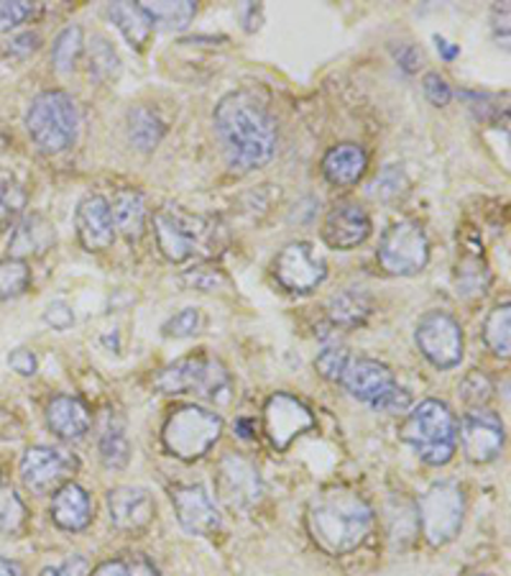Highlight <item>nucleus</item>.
I'll return each instance as SVG.
<instances>
[{
  "mask_svg": "<svg viewBox=\"0 0 511 576\" xmlns=\"http://www.w3.org/2000/svg\"><path fill=\"white\" fill-rule=\"evenodd\" d=\"M415 341L438 369H453L463 359V331L453 315L432 310L419 318Z\"/></svg>",
  "mask_w": 511,
  "mask_h": 576,
  "instance_id": "obj_10",
  "label": "nucleus"
},
{
  "mask_svg": "<svg viewBox=\"0 0 511 576\" xmlns=\"http://www.w3.org/2000/svg\"><path fill=\"white\" fill-rule=\"evenodd\" d=\"M216 487L220 503L231 510H251L264 495V482L258 469L241 453H228L220 459Z\"/></svg>",
  "mask_w": 511,
  "mask_h": 576,
  "instance_id": "obj_11",
  "label": "nucleus"
},
{
  "mask_svg": "<svg viewBox=\"0 0 511 576\" xmlns=\"http://www.w3.org/2000/svg\"><path fill=\"white\" fill-rule=\"evenodd\" d=\"M51 520L62 530H85L93 520V505H90L88 492L80 484H65L51 499Z\"/></svg>",
  "mask_w": 511,
  "mask_h": 576,
  "instance_id": "obj_23",
  "label": "nucleus"
},
{
  "mask_svg": "<svg viewBox=\"0 0 511 576\" xmlns=\"http://www.w3.org/2000/svg\"><path fill=\"white\" fill-rule=\"evenodd\" d=\"M90 70H93L101 80L118 78L120 72V59L116 55V49H113L105 39H101V36H97L93 47H90Z\"/></svg>",
  "mask_w": 511,
  "mask_h": 576,
  "instance_id": "obj_36",
  "label": "nucleus"
},
{
  "mask_svg": "<svg viewBox=\"0 0 511 576\" xmlns=\"http://www.w3.org/2000/svg\"><path fill=\"white\" fill-rule=\"evenodd\" d=\"M402 441H407L430 466H442L453 459L457 446V421L440 400H425L402 426Z\"/></svg>",
  "mask_w": 511,
  "mask_h": 576,
  "instance_id": "obj_4",
  "label": "nucleus"
},
{
  "mask_svg": "<svg viewBox=\"0 0 511 576\" xmlns=\"http://www.w3.org/2000/svg\"><path fill=\"white\" fill-rule=\"evenodd\" d=\"M101 459L108 469H124L131 459V446H128L124 423L113 418V415H108L101 436Z\"/></svg>",
  "mask_w": 511,
  "mask_h": 576,
  "instance_id": "obj_30",
  "label": "nucleus"
},
{
  "mask_svg": "<svg viewBox=\"0 0 511 576\" xmlns=\"http://www.w3.org/2000/svg\"><path fill=\"white\" fill-rule=\"evenodd\" d=\"M373 526V510L348 489H327L310 503L307 528L320 549L333 556L356 551Z\"/></svg>",
  "mask_w": 511,
  "mask_h": 576,
  "instance_id": "obj_2",
  "label": "nucleus"
},
{
  "mask_svg": "<svg viewBox=\"0 0 511 576\" xmlns=\"http://www.w3.org/2000/svg\"><path fill=\"white\" fill-rule=\"evenodd\" d=\"M9 364H11V369L19 371L21 377H34L36 367H39L34 352H28V348H16V352H11Z\"/></svg>",
  "mask_w": 511,
  "mask_h": 576,
  "instance_id": "obj_49",
  "label": "nucleus"
},
{
  "mask_svg": "<svg viewBox=\"0 0 511 576\" xmlns=\"http://www.w3.org/2000/svg\"><path fill=\"white\" fill-rule=\"evenodd\" d=\"M93 576H162L159 568L147 556H133L128 561H105L93 572Z\"/></svg>",
  "mask_w": 511,
  "mask_h": 576,
  "instance_id": "obj_35",
  "label": "nucleus"
},
{
  "mask_svg": "<svg viewBox=\"0 0 511 576\" xmlns=\"http://www.w3.org/2000/svg\"><path fill=\"white\" fill-rule=\"evenodd\" d=\"M461 443L465 457L473 464H488L499 457L503 449V426L501 418L491 411H471L461 423Z\"/></svg>",
  "mask_w": 511,
  "mask_h": 576,
  "instance_id": "obj_14",
  "label": "nucleus"
},
{
  "mask_svg": "<svg viewBox=\"0 0 511 576\" xmlns=\"http://www.w3.org/2000/svg\"><path fill=\"white\" fill-rule=\"evenodd\" d=\"M78 105L62 90L39 93L28 105L26 128L36 147L47 151V154H59V151L72 147L74 139H78Z\"/></svg>",
  "mask_w": 511,
  "mask_h": 576,
  "instance_id": "obj_5",
  "label": "nucleus"
},
{
  "mask_svg": "<svg viewBox=\"0 0 511 576\" xmlns=\"http://www.w3.org/2000/svg\"><path fill=\"white\" fill-rule=\"evenodd\" d=\"M340 384L361 403L373 405L394 388V375L386 364L373 359H350L340 375Z\"/></svg>",
  "mask_w": 511,
  "mask_h": 576,
  "instance_id": "obj_19",
  "label": "nucleus"
},
{
  "mask_svg": "<svg viewBox=\"0 0 511 576\" xmlns=\"http://www.w3.org/2000/svg\"><path fill=\"white\" fill-rule=\"evenodd\" d=\"M491 392H493L491 379H488L486 375H480V371H471V375L461 382V398L468 405L480 407L488 398H491Z\"/></svg>",
  "mask_w": 511,
  "mask_h": 576,
  "instance_id": "obj_40",
  "label": "nucleus"
},
{
  "mask_svg": "<svg viewBox=\"0 0 511 576\" xmlns=\"http://www.w3.org/2000/svg\"><path fill=\"white\" fill-rule=\"evenodd\" d=\"M82 51V28L80 26H67L62 34L57 36L55 47H51V62L59 72H70L74 62H78Z\"/></svg>",
  "mask_w": 511,
  "mask_h": 576,
  "instance_id": "obj_34",
  "label": "nucleus"
},
{
  "mask_svg": "<svg viewBox=\"0 0 511 576\" xmlns=\"http://www.w3.org/2000/svg\"><path fill=\"white\" fill-rule=\"evenodd\" d=\"M172 503L177 510L179 526L193 535H210L220 528V512L216 499L202 484H182L172 489Z\"/></svg>",
  "mask_w": 511,
  "mask_h": 576,
  "instance_id": "obj_16",
  "label": "nucleus"
},
{
  "mask_svg": "<svg viewBox=\"0 0 511 576\" xmlns=\"http://www.w3.org/2000/svg\"><path fill=\"white\" fill-rule=\"evenodd\" d=\"M182 279H185L189 287H195V290H202V292H212V290H218V287H228V277L218 267H193L185 272V277Z\"/></svg>",
  "mask_w": 511,
  "mask_h": 576,
  "instance_id": "obj_42",
  "label": "nucleus"
},
{
  "mask_svg": "<svg viewBox=\"0 0 511 576\" xmlns=\"http://www.w3.org/2000/svg\"><path fill=\"white\" fill-rule=\"evenodd\" d=\"M0 576H24V568L16 561L0 556Z\"/></svg>",
  "mask_w": 511,
  "mask_h": 576,
  "instance_id": "obj_52",
  "label": "nucleus"
},
{
  "mask_svg": "<svg viewBox=\"0 0 511 576\" xmlns=\"http://www.w3.org/2000/svg\"><path fill=\"white\" fill-rule=\"evenodd\" d=\"M484 338L496 356L507 359L511 352V308L509 302L493 308L484 323Z\"/></svg>",
  "mask_w": 511,
  "mask_h": 576,
  "instance_id": "obj_31",
  "label": "nucleus"
},
{
  "mask_svg": "<svg viewBox=\"0 0 511 576\" xmlns=\"http://www.w3.org/2000/svg\"><path fill=\"white\" fill-rule=\"evenodd\" d=\"M409 405H411L409 392L404 388H396V384L386 392L384 398H379L376 403H373V407H376V411H381V413H404Z\"/></svg>",
  "mask_w": 511,
  "mask_h": 576,
  "instance_id": "obj_46",
  "label": "nucleus"
},
{
  "mask_svg": "<svg viewBox=\"0 0 511 576\" xmlns=\"http://www.w3.org/2000/svg\"><path fill=\"white\" fill-rule=\"evenodd\" d=\"M422 85H425V95L430 97V103L432 105H448L450 103V85L445 80L440 78V74H425V80H422Z\"/></svg>",
  "mask_w": 511,
  "mask_h": 576,
  "instance_id": "obj_47",
  "label": "nucleus"
},
{
  "mask_svg": "<svg viewBox=\"0 0 511 576\" xmlns=\"http://www.w3.org/2000/svg\"><path fill=\"white\" fill-rule=\"evenodd\" d=\"M379 262L388 275L415 277L430 262V241L419 223L399 221L388 226L379 244Z\"/></svg>",
  "mask_w": 511,
  "mask_h": 576,
  "instance_id": "obj_9",
  "label": "nucleus"
},
{
  "mask_svg": "<svg viewBox=\"0 0 511 576\" xmlns=\"http://www.w3.org/2000/svg\"><path fill=\"white\" fill-rule=\"evenodd\" d=\"M154 237L166 260L182 264L193 256H216L225 246V229L216 218L187 214L179 206H164L154 216Z\"/></svg>",
  "mask_w": 511,
  "mask_h": 576,
  "instance_id": "obj_3",
  "label": "nucleus"
},
{
  "mask_svg": "<svg viewBox=\"0 0 511 576\" xmlns=\"http://www.w3.org/2000/svg\"><path fill=\"white\" fill-rule=\"evenodd\" d=\"M223 434V421L218 413L200 405H182L172 411L164 423V446L177 459L195 461L208 453Z\"/></svg>",
  "mask_w": 511,
  "mask_h": 576,
  "instance_id": "obj_6",
  "label": "nucleus"
},
{
  "mask_svg": "<svg viewBox=\"0 0 511 576\" xmlns=\"http://www.w3.org/2000/svg\"><path fill=\"white\" fill-rule=\"evenodd\" d=\"M26 522V507L13 489L0 492V530L3 533H16Z\"/></svg>",
  "mask_w": 511,
  "mask_h": 576,
  "instance_id": "obj_37",
  "label": "nucleus"
},
{
  "mask_svg": "<svg viewBox=\"0 0 511 576\" xmlns=\"http://www.w3.org/2000/svg\"><path fill=\"white\" fill-rule=\"evenodd\" d=\"M156 390L164 395H182V392H197L208 400H225L223 395L231 390V377L225 367L210 356H185L174 361L162 375L154 379Z\"/></svg>",
  "mask_w": 511,
  "mask_h": 576,
  "instance_id": "obj_7",
  "label": "nucleus"
},
{
  "mask_svg": "<svg viewBox=\"0 0 511 576\" xmlns=\"http://www.w3.org/2000/svg\"><path fill=\"white\" fill-rule=\"evenodd\" d=\"M113 223L116 229L124 233L128 244L141 241L143 231H147V203H143L141 193H136L133 187L118 189L116 198H113Z\"/></svg>",
  "mask_w": 511,
  "mask_h": 576,
  "instance_id": "obj_25",
  "label": "nucleus"
},
{
  "mask_svg": "<svg viewBox=\"0 0 511 576\" xmlns=\"http://www.w3.org/2000/svg\"><path fill=\"white\" fill-rule=\"evenodd\" d=\"M36 47H39V36L36 34H24V36H19V39L11 42L13 55H28V51H34Z\"/></svg>",
  "mask_w": 511,
  "mask_h": 576,
  "instance_id": "obj_51",
  "label": "nucleus"
},
{
  "mask_svg": "<svg viewBox=\"0 0 511 576\" xmlns=\"http://www.w3.org/2000/svg\"><path fill=\"white\" fill-rule=\"evenodd\" d=\"M365 166H369V154L358 143H338L323 159V172L327 182H333L338 187L356 185L365 174Z\"/></svg>",
  "mask_w": 511,
  "mask_h": 576,
  "instance_id": "obj_24",
  "label": "nucleus"
},
{
  "mask_svg": "<svg viewBox=\"0 0 511 576\" xmlns=\"http://www.w3.org/2000/svg\"><path fill=\"white\" fill-rule=\"evenodd\" d=\"M151 21L166 32H182L195 19L197 3L195 0H154V3H141Z\"/></svg>",
  "mask_w": 511,
  "mask_h": 576,
  "instance_id": "obj_28",
  "label": "nucleus"
},
{
  "mask_svg": "<svg viewBox=\"0 0 511 576\" xmlns=\"http://www.w3.org/2000/svg\"><path fill=\"white\" fill-rule=\"evenodd\" d=\"M108 13L113 24L118 26V32L126 36V42L131 44L133 49L147 47L151 32H154V21L143 11L141 3H113Z\"/></svg>",
  "mask_w": 511,
  "mask_h": 576,
  "instance_id": "obj_26",
  "label": "nucleus"
},
{
  "mask_svg": "<svg viewBox=\"0 0 511 576\" xmlns=\"http://www.w3.org/2000/svg\"><path fill=\"white\" fill-rule=\"evenodd\" d=\"M128 136H131L136 149H156V143L162 141L164 136V120L159 118L156 111L147 108V105H139V108L128 113Z\"/></svg>",
  "mask_w": 511,
  "mask_h": 576,
  "instance_id": "obj_29",
  "label": "nucleus"
},
{
  "mask_svg": "<svg viewBox=\"0 0 511 576\" xmlns=\"http://www.w3.org/2000/svg\"><path fill=\"white\" fill-rule=\"evenodd\" d=\"M78 461L67 457L65 451L49 449V446H34L21 459V480H24L26 489L36 492V495H47L49 489H55L57 484L67 480V474L74 472Z\"/></svg>",
  "mask_w": 511,
  "mask_h": 576,
  "instance_id": "obj_15",
  "label": "nucleus"
},
{
  "mask_svg": "<svg viewBox=\"0 0 511 576\" xmlns=\"http://www.w3.org/2000/svg\"><path fill=\"white\" fill-rule=\"evenodd\" d=\"M44 323L51 325V329H55V331H67L74 323L72 308L67 306L65 300L49 302L47 310H44Z\"/></svg>",
  "mask_w": 511,
  "mask_h": 576,
  "instance_id": "obj_45",
  "label": "nucleus"
},
{
  "mask_svg": "<svg viewBox=\"0 0 511 576\" xmlns=\"http://www.w3.org/2000/svg\"><path fill=\"white\" fill-rule=\"evenodd\" d=\"M78 237L88 252H103L116 241V223H113L111 203L103 195H85L74 214Z\"/></svg>",
  "mask_w": 511,
  "mask_h": 576,
  "instance_id": "obj_18",
  "label": "nucleus"
},
{
  "mask_svg": "<svg viewBox=\"0 0 511 576\" xmlns=\"http://www.w3.org/2000/svg\"><path fill=\"white\" fill-rule=\"evenodd\" d=\"M373 300L369 292L363 290H346L340 295H335L330 300V321L335 325H346V329H353V325H361L365 318L371 315Z\"/></svg>",
  "mask_w": 511,
  "mask_h": 576,
  "instance_id": "obj_27",
  "label": "nucleus"
},
{
  "mask_svg": "<svg viewBox=\"0 0 511 576\" xmlns=\"http://www.w3.org/2000/svg\"><path fill=\"white\" fill-rule=\"evenodd\" d=\"M34 13V5L32 3H24V0H16V3H0V32H11V28H16L19 24H24V21Z\"/></svg>",
  "mask_w": 511,
  "mask_h": 576,
  "instance_id": "obj_44",
  "label": "nucleus"
},
{
  "mask_svg": "<svg viewBox=\"0 0 511 576\" xmlns=\"http://www.w3.org/2000/svg\"><path fill=\"white\" fill-rule=\"evenodd\" d=\"M47 423L51 434L72 441V438H82L88 434L93 418H90V411L80 398L57 395L51 398V403L47 405Z\"/></svg>",
  "mask_w": 511,
  "mask_h": 576,
  "instance_id": "obj_22",
  "label": "nucleus"
},
{
  "mask_svg": "<svg viewBox=\"0 0 511 576\" xmlns=\"http://www.w3.org/2000/svg\"><path fill=\"white\" fill-rule=\"evenodd\" d=\"M404 189H407V177H404L402 166L388 164L386 170L379 174V180H376L379 198H384V200L399 198V193H404Z\"/></svg>",
  "mask_w": 511,
  "mask_h": 576,
  "instance_id": "obj_43",
  "label": "nucleus"
},
{
  "mask_svg": "<svg viewBox=\"0 0 511 576\" xmlns=\"http://www.w3.org/2000/svg\"><path fill=\"white\" fill-rule=\"evenodd\" d=\"M26 206V193L19 182H3L0 185V226L16 218Z\"/></svg>",
  "mask_w": 511,
  "mask_h": 576,
  "instance_id": "obj_39",
  "label": "nucleus"
},
{
  "mask_svg": "<svg viewBox=\"0 0 511 576\" xmlns=\"http://www.w3.org/2000/svg\"><path fill=\"white\" fill-rule=\"evenodd\" d=\"M348 361H350V356L346 348L330 346L317 356L315 367L325 379H330V382H340V375H342V369H346Z\"/></svg>",
  "mask_w": 511,
  "mask_h": 576,
  "instance_id": "obj_41",
  "label": "nucleus"
},
{
  "mask_svg": "<svg viewBox=\"0 0 511 576\" xmlns=\"http://www.w3.org/2000/svg\"><path fill=\"white\" fill-rule=\"evenodd\" d=\"M274 277L292 292H312L325 283L327 264L307 241H294L281 249L274 262Z\"/></svg>",
  "mask_w": 511,
  "mask_h": 576,
  "instance_id": "obj_12",
  "label": "nucleus"
},
{
  "mask_svg": "<svg viewBox=\"0 0 511 576\" xmlns=\"http://www.w3.org/2000/svg\"><path fill=\"white\" fill-rule=\"evenodd\" d=\"M465 497L453 482H438L419 499V526L430 545H448L463 528Z\"/></svg>",
  "mask_w": 511,
  "mask_h": 576,
  "instance_id": "obj_8",
  "label": "nucleus"
},
{
  "mask_svg": "<svg viewBox=\"0 0 511 576\" xmlns=\"http://www.w3.org/2000/svg\"><path fill=\"white\" fill-rule=\"evenodd\" d=\"M457 295L463 298H478V295L486 292L488 287V272L486 264L478 260V256H465V260L457 264Z\"/></svg>",
  "mask_w": 511,
  "mask_h": 576,
  "instance_id": "obj_33",
  "label": "nucleus"
},
{
  "mask_svg": "<svg viewBox=\"0 0 511 576\" xmlns=\"http://www.w3.org/2000/svg\"><path fill=\"white\" fill-rule=\"evenodd\" d=\"M396 59H399V65L404 67V70L415 72L417 65H419V59H422V57L417 55V49L411 47V44H404V47L396 51Z\"/></svg>",
  "mask_w": 511,
  "mask_h": 576,
  "instance_id": "obj_50",
  "label": "nucleus"
},
{
  "mask_svg": "<svg viewBox=\"0 0 511 576\" xmlns=\"http://www.w3.org/2000/svg\"><path fill=\"white\" fill-rule=\"evenodd\" d=\"M200 323H202V315L197 308H185L179 310L177 315H172L170 321L164 323V336L166 338H189L195 336L197 331H200Z\"/></svg>",
  "mask_w": 511,
  "mask_h": 576,
  "instance_id": "obj_38",
  "label": "nucleus"
},
{
  "mask_svg": "<svg viewBox=\"0 0 511 576\" xmlns=\"http://www.w3.org/2000/svg\"><path fill=\"white\" fill-rule=\"evenodd\" d=\"M216 131L223 141L228 164L248 172L269 164L277 151V124L266 105L251 93H231L216 108Z\"/></svg>",
  "mask_w": 511,
  "mask_h": 576,
  "instance_id": "obj_1",
  "label": "nucleus"
},
{
  "mask_svg": "<svg viewBox=\"0 0 511 576\" xmlns=\"http://www.w3.org/2000/svg\"><path fill=\"white\" fill-rule=\"evenodd\" d=\"M264 426L266 434H269V441L279 451H284L297 436H302L304 430L315 426V418H312V413L300 400L287 395V392H277L264 407Z\"/></svg>",
  "mask_w": 511,
  "mask_h": 576,
  "instance_id": "obj_13",
  "label": "nucleus"
},
{
  "mask_svg": "<svg viewBox=\"0 0 511 576\" xmlns=\"http://www.w3.org/2000/svg\"><path fill=\"white\" fill-rule=\"evenodd\" d=\"M55 241H57L55 223L47 221L42 214L26 216L11 233L9 241L11 260L24 262L26 256H44L51 246H55Z\"/></svg>",
  "mask_w": 511,
  "mask_h": 576,
  "instance_id": "obj_21",
  "label": "nucleus"
},
{
  "mask_svg": "<svg viewBox=\"0 0 511 576\" xmlns=\"http://www.w3.org/2000/svg\"><path fill=\"white\" fill-rule=\"evenodd\" d=\"M32 285V269L21 260H0V300H13Z\"/></svg>",
  "mask_w": 511,
  "mask_h": 576,
  "instance_id": "obj_32",
  "label": "nucleus"
},
{
  "mask_svg": "<svg viewBox=\"0 0 511 576\" xmlns=\"http://www.w3.org/2000/svg\"><path fill=\"white\" fill-rule=\"evenodd\" d=\"M434 44H438V51L445 59H455L457 51H461L457 47H453V44H450L448 39H442V36H434Z\"/></svg>",
  "mask_w": 511,
  "mask_h": 576,
  "instance_id": "obj_53",
  "label": "nucleus"
},
{
  "mask_svg": "<svg viewBox=\"0 0 511 576\" xmlns=\"http://www.w3.org/2000/svg\"><path fill=\"white\" fill-rule=\"evenodd\" d=\"M88 574H90L88 558H82V556H72V558H67L65 564L49 566L42 572V576H88Z\"/></svg>",
  "mask_w": 511,
  "mask_h": 576,
  "instance_id": "obj_48",
  "label": "nucleus"
},
{
  "mask_svg": "<svg viewBox=\"0 0 511 576\" xmlns=\"http://www.w3.org/2000/svg\"><path fill=\"white\" fill-rule=\"evenodd\" d=\"M371 233V218L365 214L363 206L358 203H338L330 214L325 216L323 223V239L330 249H340V252H348V249H356L358 244H363Z\"/></svg>",
  "mask_w": 511,
  "mask_h": 576,
  "instance_id": "obj_17",
  "label": "nucleus"
},
{
  "mask_svg": "<svg viewBox=\"0 0 511 576\" xmlns=\"http://www.w3.org/2000/svg\"><path fill=\"white\" fill-rule=\"evenodd\" d=\"M108 512L118 530H139L154 518V497L143 487H116L108 492Z\"/></svg>",
  "mask_w": 511,
  "mask_h": 576,
  "instance_id": "obj_20",
  "label": "nucleus"
}]
</instances>
